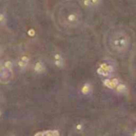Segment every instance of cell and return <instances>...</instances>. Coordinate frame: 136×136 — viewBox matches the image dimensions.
I'll use <instances>...</instances> for the list:
<instances>
[{"mask_svg": "<svg viewBox=\"0 0 136 136\" xmlns=\"http://www.w3.org/2000/svg\"><path fill=\"white\" fill-rule=\"evenodd\" d=\"M42 70V63H38L36 64V66H35V70H37V71H41Z\"/></svg>", "mask_w": 136, "mask_h": 136, "instance_id": "cell-1", "label": "cell"}, {"mask_svg": "<svg viewBox=\"0 0 136 136\" xmlns=\"http://www.w3.org/2000/svg\"><path fill=\"white\" fill-rule=\"evenodd\" d=\"M5 67H6V68H7V69H10V68L12 67V64H11V62H7V63H5Z\"/></svg>", "mask_w": 136, "mask_h": 136, "instance_id": "cell-2", "label": "cell"}, {"mask_svg": "<svg viewBox=\"0 0 136 136\" xmlns=\"http://www.w3.org/2000/svg\"><path fill=\"white\" fill-rule=\"evenodd\" d=\"M22 60H23V62H25V63H27V62L28 61V58H27V57H23L22 58Z\"/></svg>", "mask_w": 136, "mask_h": 136, "instance_id": "cell-5", "label": "cell"}, {"mask_svg": "<svg viewBox=\"0 0 136 136\" xmlns=\"http://www.w3.org/2000/svg\"><path fill=\"white\" fill-rule=\"evenodd\" d=\"M2 19H3V15L0 14V21H2Z\"/></svg>", "mask_w": 136, "mask_h": 136, "instance_id": "cell-6", "label": "cell"}, {"mask_svg": "<svg viewBox=\"0 0 136 136\" xmlns=\"http://www.w3.org/2000/svg\"><path fill=\"white\" fill-rule=\"evenodd\" d=\"M28 34H29L30 36H34V35H35V30H30L28 31Z\"/></svg>", "mask_w": 136, "mask_h": 136, "instance_id": "cell-4", "label": "cell"}, {"mask_svg": "<svg viewBox=\"0 0 136 136\" xmlns=\"http://www.w3.org/2000/svg\"><path fill=\"white\" fill-rule=\"evenodd\" d=\"M26 64H27V63H25V62H23V61H21V62H19V63H18V65H19V66L22 67H25Z\"/></svg>", "mask_w": 136, "mask_h": 136, "instance_id": "cell-3", "label": "cell"}]
</instances>
